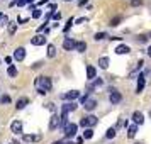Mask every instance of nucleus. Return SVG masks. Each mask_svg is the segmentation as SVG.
<instances>
[{"instance_id":"nucleus-7","label":"nucleus","mask_w":151,"mask_h":144,"mask_svg":"<svg viewBox=\"0 0 151 144\" xmlns=\"http://www.w3.org/2000/svg\"><path fill=\"white\" fill-rule=\"evenodd\" d=\"M24 58H26V49L24 48H17L14 51V59L15 61H24Z\"/></svg>"},{"instance_id":"nucleus-9","label":"nucleus","mask_w":151,"mask_h":144,"mask_svg":"<svg viewBox=\"0 0 151 144\" xmlns=\"http://www.w3.org/2000/svg\"><path fill=\"white\" fill-rule=\"evenodd\" d=\"M144 85H146L144 75H143V73H139V76H137V85H136V92H137V93H141V92L144 90Z\"/></svg>"},{"instance_id":"nucleus-45","label":"nucleus","mask_w":151,"mask_h":144,"mask_svg":"<svg viewBox=\"0 0 151 144\" xmlns=\"http://www.w3.org/2000/svg\"><path fill=\"white\" fill-rule=\"evenodd\" d=\"M66 2H70V0H66Z\"/></svg>"},{"instance_id":"nucleus-39","label":"nucleus","mask_w":151,"mask_h":144,"mask_svg":"<svg viewBox=\"0 0 151 144\" xmlns=\"http://www.w3.org/2000/svg\"><path fill=\"white\" fill-rule=\"evenodd\" d=\"M148 56H150V58H151V46H150V48H148Z\"/></svg>"},{"instance_id":"nucleus-3","label":"nucleus","mask_w":151,"mask_h":144,"mask_svg":"<svg viewBox=\"0 0 151 144\" xmlns=\"http://www.w3.org/2000/svg\"><path fill=\"white\" fill-rule=\"evenodd\" d=\"M63 129H65V136H66V137H75L78 125H76V124H73V122H68L65 127H63Z\"/></svg>"},{"instance_id":"nucleus-32","label":"nucleus","mask_w":151,"mask_h":144,"mask_svg":"<svg viewBox=\"0 0 151 144\" xmlns=\"http://www.w3.org/2000/svg\"><path fill=\"white\" fill-rule=\"evenodd\" d=\"M0 102L2 103H10V97L9 95H2L0 97Z\"/></svg>"},{"instance_id":"nucleus-27","label":"nucleus","mask_w":151,"mask_h":144,"mask_svg":"<svg viewBox=\"0 0 151 144\" xmlns=\"http://www.w3.org/2000/svg\"><path fill=\"white\" fill-rule=\"evenodd\" d=\"M122 21V17H121V15H117V17H114V19H112V21H110V26H112V27H116V26H119V22Z\"/></svg>"},{"instance_id":"nucleus-42","label":"nucleus","mask_w":151,"mask_h":144,"mask_svg":"<svg viewBox=\"0 0 151 144\" xmlns=\"http://www.w3.org/2000/svg\"><path fill=\"white\" fill-rule=\"evenodd\" d=\"M146 37H151V32H150V34H148V36H146Z\"/></svg>"},{"instance_id":"nucleus-43","label":"nucleus","mask_w":151,"mask_h":144,"mask_svg":"<svg viewBox=\"0 0 151 144\" xmlns=\"http://www.w3.org/2000/svg\"><path fill=\"white\" fill-rule=\"evenodd\" d=\"M150 117H151V109H150Z\"/></svg>"},{"instance_id":"nucleus-44","label":"nucleus","mask_w":151,"mask_h":144,"mask_svg":"<svg viewBox=\"0 0 151 144\" xmlns=\"http://www.w3.org/2000/svg\"><path fill=\"white\" fill-rule=\"evenodd\" d=\"M136 144H143V143H136Z\"/></svg>"},{"instance_id":"nucleus-20","label":"nucleus","mask_w":151,"mask_h":144,"mask_svg":"<svg viewBox=\"0 0 151 144\" xmlns=\"http://www.w3.org/2000/svg\"><path fill=\"white\" fill-rule=\"evenodd\" d=\"M41 136H31V134H26L24 136V143H32V141H39Z\"/></svg>"},{"instance_id":"nucleus-18","label":"nucleus","mask_w":151,"mask_h":144,"mask_svg":"<svg viewBox=\"0 0 151 144\" xmlns=\"http://www.w3.org/2000/svg\"><path fill=\"white\" fill-rule=\"evenodd\" d=\"M99 66L102 69H107L109 68V58H107V56H102V58L99 59Z\"/></svg>"},{"instance_id":"nucleus-25","label":"nucleus","mask_w":151,"mask_h":144,"mask_svg":"<svg viewBox=\"0 0 151 144\" xmlns=\"http://www.w3.org/2000/svg\"><path fill=\"white\" fill-rule=\"evenodd\" d=\"M107 37H109V36L105 34V32H97L93 39H95V41H104V39H107Z\"/></svg>"},{"instance_id":"nucleus-2","label":"nucleus","mask_w":151,"mask_h":144,"mask_svg":"<svg viewBox=\"0 0 151 144\" xmlns=\"http://www.w3.org/2000/svg\"><path fill=\"white\" fill-rule=\"evenodd\" d=\"M97 122H99V120H97L95 115H85L82 120H80V125H82L83 129H92L93 125H97Z\"/></svg>"},{"instance_id":"nucleus-17","label":"nucleus","mask_w":151,"mask_h":144,"mask_svg":"<svg viewBox=\"0 0 151 144\" xmlns=\"http://www.w3.org/2000/svg\"><path fill=\"white\" fill-rule=\"evenodd\" d=\"M27 103H29V100L26 98V97H22V98H19V100H17L15 107H17V110H22L24 107H26V105H27Z\"/></svg>"},{"instance_id":"nucleus-26","label":"nucleus","mask_w":151,"mask_h":144,"mask_svg":"<svg viewBox=\"0 0 151 144\" xmlns=\"http://www.w3.org/2000/svg\"><path fill=\"white\" fill-rule=\"evenodd\" d=\"M7 73H9V76H17V68H15L14 64H10L7 69Z\"/></svg>"},{"instance_id":"nucleus-36","label":"nucleus","mask_w":151,"mask_h":144,"mask_svg":"<svg viewBox=\"0 0 151 144\" xmlns=\"http://www.w3.org/2000/svg\"><path fill=\"white\" fill-rule=\"evenodd\" d=\"M100 85H102V80H100V78H99V80H95V83H93V87H100Z\"/></svg>"},{"instance_id":"nucleus-33","label":"nucleus","mask_w":151,"mask_h":144,"mask_svg":"<svg viewBox=\"0 0 151 144\" xmlns=\"http://www.w3.org/2000/svg\"><path fill=\"white\" fill-rule=\"evenodd\" d=\"M143 4V0H131V5L132 7H137V5H141Z\"/></svg>"},{"instance_id":"nucleus-14","label":"nucleus","mask_w":151,"mask_h":144,"mask_svg":"<svg viewBox=\"0 0 151 144\" xmlns=\"http://www.w3.org/2000/svg\"><path fill=\"white\" fill-rule=\"evenodd\" d=\"M116 53L117 54H127V53H131V48L126 46V44H119V46L116 48Z\"/></svg>"},{"instance_id":"nucleus-37","label":"nucleus","mask_w":151,"mask_h":144,"mask_svg":"<svg viewBox=\"0 0 151 144\" xmlns=\"http://www.w3.org/2000/svg\"><path fill=\"white\" fill-rule=\"evenodd\" d=\"M87 98H88V93H85V95H83V97H80V102H85V100H87Z\"/></svg>"},{"instance_id":"nucleus-34","label":"nucleus","mask_w":151,"mask_h":144,"mask_svg":"<svg viewBox=\"0 0 151 144\" xmlns=\"http://www.w3.org/2000/svg\"><path fill=\"white\" fill-rule=\"evenodd\" d=\"M137 41L139 42H146L148 41V37H146V36H137Z\"/></svg>"},{"instance_id":"nucleus-5","label":"nucleus","mask_w":151,"mask_h":144,"mask_svg":"<svg viewBox=\"0 0 151 144\" xmlns=\"http://www.w3.org/2000/svg\"><path fill=\"white\" fill-rule=\"evenodd\" d=\"M78 97H80V92H76V90H71V92H66V93H63L61 98H63V100H68V102H75Z\"/></svg>"},{"instance_id":"nucleus-12","label":"nucleus","mask_w":151,"mask_h":144,"mask_svg":"<svg viewBox=\"0 0 151 144\" xmlns=\"http://www.w3.org/2000/svg\"><path fill=\"white\" fill-rule=\"evenodd\" d=\"M10 129H12L14 134H22V122L21 120H14L10 124Z\"/></svg>"},{"instance_id":"nucleus-24","label":"nucleus","mask_w":151,"mask_h":144,"mask_svg":"<svg viewBox=\"0 0 151 144\" xmlns=\"http://www.w3.org/2000/svg\"><path fill=\"white\" fill-rule=\"evenodd\" d=\"M136 132H137V125H131L129 129H127V136L134 137V136H136Z\"/></svg>"},{"instance_id":"nucleus-8","label":"nucleus","mask_w":151,"mask_h":144,"mask_svg":"<svg viewBox=\"0 0 151 144\" xmlns=\"http://www.w3.org/2000/svg\"><path fill=\"white\" fill-rule=\"evenodd\" d=\"M83 107H85V110L92 112V110L97 107V100H95V98H87V100L83 102Z\"/></svg>"},{"instance_id":"nucleus-13","label":"nucleus","mask_w":151,"mask_h":144,"mask_svg":"<svg viewBox=\"0 0 151 144\" xmlns=\"http://www.w3.org/2000/svg\"><path fill=\"white\" fill-rule=\"evenodd\" d=\"M73 110H76V103H75V102H66V103H63L61 112H66V114H70V112H73Z\"/></svg>"},{"instance_id":"nucleus-15","label":"nucleus","mask_w":151,"mask_h":144,"mask_svg":"<svg viewBox=\"0 0 151 144\" xmlns=\"http://www.w3.org/2000/svg\"><path fill=\"white\" fill-rule=\"evenodd\" d=\"M132 120H134L136 124H139V125H141V124L144 122V115L141 114V112H134V114H132Z\"/></svg>"},{"instance_id":"nucleus-29","label":"nucleus","mask_w":151,"mask_h":144,"mask_svg":"<svg viewBox=\"0 0 151 144\" xmlns=\"http://www.w3.org/2000/svg\"><path fill=\"white\" fill-rule=\"evenodd\" d=\"M7 24H9V17L0 14V26H7Z\"/></svg>"},{"instance_id":"nucleus-16","label":"nucleus","mask_w":151,"mask_h":144,"mask_svg":"<svg viewBox=\"0 0 151 144\" xmlns=\"http://www.w3.org/2000/svg\"><path fill=\"white\" fill-rule=\"evenodd\" d=\"M87 49V42L85 41H76L75 42V51H78V53H83Z\"/></svg>"},{"instance_id":"nucleus-38","label":"nucleus","mask_w":151,"mask_h":144,"mask_svg":"<svg viewBox=\"0 0 151 144\" xmlns=\"http://www.w3.org/2000/svg\"><path fill=\"white\" fill-rule=\"evenodd\" d=\"M87 21V19H85V17H80V19H78V21H76V24H82V22H85Z\"/></svg>"},{"instance_id":"nucleus-30","label":"nucleus","mask_w":151,"mask_h":144,"mask_svg":"<svg viewBox=\"0 0 151 144\" xmlns=\"http://www.w3.org/2000/svg\"><path fill=\"white\" fill-rule=\"evenodd\" d=\"M41 14H42V12H41L37 7H36L34 10H32V19H39V17H41Z\"/></svg>"},{"instance_id":"nucleus-41","label":"nucleus","mask_w":151,"mask_h":144,"mask_svg":"<svg viewBox=\"0 0 151 144\" xmlns=\"http://www.w3.org/2000/svg\"><path fill=\"white\" fill-rule=\"evenodd\" d=\"M61 144H73V143H70V141H68V143H63V141H61Z\"/></svg>"},{"instance_id":"nucleus-21","label":"nucleus","mask_w":151,"mask_h":144,"mask_svg":"<svg viewBox=\"0 0 151 144\" xmlns=\"http://www.w3.org/2000/svg\"><path fill=\"white\" fill-rule=\"evenodd\" d=\"M55 56H56V46L49 44L48 46V58H55Z\"/></svg>"},{"instance_id":"nucleus-35","label":"nucleus","mask_w":151,"mask_h":144,"mask_svg":"<svg viewBox=\"0 0 151 144\" xmlns=\"http://www.w3.org/2000/svg\"><path fill=\"white\" fill-rule=\"evenodd\" d=\"M53 19H55V21H60V19H61V14H60V12H55V14H53Z\"/></svg>"},{"instance_id":"nucleus-19","label":"nucleus","mask_w":151,"mask_h":144,"mask_svg":"<svg viewBox=\"0 0 151 144\" xmlns=\"http://www.w3.org/2000/svg\"><path fill=\"white\" fill-rule=\"evenodd\" d=\"M87 78L88 80H93L95 78V68L93 66H87Z\"/></svg>"},{"instance_id":"nucleus-22","label":"nucleus","mask_w":151,"mask_h":144,"mask_svg":"<svg viewBox=\"0 0 151 144\" xmlns=\"http://www.w3.org/2000/svg\"><path fill=\"white\" fill-rule=\"evenodd\" d=\"M105 137H107V139H114V137H116V127H110V129H107Z\"/></svg>"},{"instance_id":"nucleus-40","label":"nucleus","mask_w":151,"mask_h":144,"mask_svg":"<svg viewBox=\"0 0 151 144\" xmlns=\"http://www.w3.org/2000/svg\"><path fill=\"white\" fill-rule=\"evenodd\" d=\"M53 144H61V141H55V143H53Z\"/></svg>"},{"instance_id":"nucleus-11","label":"nucleus","mask_w":151,"mask_h":144,"mask_svg":"<svg viewBox=\"0 0 151 144\" xmlns=\"http://www.w3.org/2000/svg\"><path fill=\"white\" fill-rule=\"evenodd\" d=\"M46 42V37L42 34H36L32 39H31V44H34V46H41V44H44Z\"/></svg>"},{"instance_id":"nucleus-6","label":"nucleus","mask_w":151,"mask_h":144,"mask_svg":"<svg viewBox=\"0 0 151 144\" xmlns=\"http://www.w3.org/2000/svg\"><path fill=\"white\" fill-rule=\"evenodd\" d=\"M60 127V115L58 114H53L51 115V120H49V130H55Z\"/></svg>"},{"instance_id":"nucleus-4","label":"nucleus","mask_w":151,"mask_h":144,"mask_svg":"<svg viewBox=\"0 0 151 144\" xmlns=\"http://www.w3.org/2000/svg\"><path fill=\"white\" fill-rule=\"evenodd\" d=\"M122 100V95H121V92H117V90H110V95H109V102L112 103V105H116V103H119Z\"/></svg>"},{"instance_id":"nucleus-10","label":"nucleus","mask_w":151,"mask_h":144,"mask_svg":"<svg viewBox=\"0 0 151 144\" xmlns=\"http://www.w3.org/2000/svg\"><path fill=\"white\" fill-rule=\"evenodd\" d=\"M75 39H71V37H65V41H63V48L66 49V51H71V49H75Z\"/></svg>"},{"instance_id":"nucleus-31","label":"nucleus","mask_w":151,"mask_h":144,"mask_svg":"<svg viewBox=\"0 0 151 144\" xmlns=\"http://www.w3.org/2000/svg\"><path fill=\"white\" fill-rule=\"evenodd\" d=\"M73 22H75V21H73V17H70L68 22H66V26H65V32H66V31H68V29L71 27V26H73Z\"/></svg>"},{"instance_id":"nucleus-1","label":"nucleus","mask_w":151,"mask_h":144,"mask_svg":"<svg viewBox=\"0 0 151 144\" xmlns=\"http://www.w3.org/2000/svg\"><path fill=\"white\" fill-rule=\"evenodd\" d=\"M36 90H37V93H41V95H44V93H48L49 90H51V87H53V83H51V78H48V76H37L36 78Z\"/></svg>"},{"instance_id":"nucleus-23","label":"nucleus","mask_w":151,"mask_h":144,"mask_svg":"<svg viewBox=\"0 0 151 144\" xmlns=\"http://www.w3.org/2000/svg\"><path fill=\"white\" fill-rule=\"evenodd\" d=\"M9 34H15V31H17V22H9Z\"/></svg>"},{"instance_id":"nucleus-28","label":"nucleus","mask_w":151,"mask_h":144,"mask_svg":"<svg viewBox=\"0 0 151 144\" xmlns=\"http://www.w3.org/2000/svg\"><path fill=\"white\" fill-rule=\"evenodd\" d=\"M83 137H85V139H92V137H93V130H92V129H85Z\"/></svg>"}]
</instances>
